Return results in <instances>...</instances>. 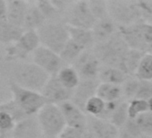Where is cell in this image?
Returning a JSON list of instances; mask_svg holds the SVG:
<instances>
[{
  "mask_svg": "<svg viewBox=\"0 0 152 138\" xmlns=\"http://www.w3.org/2000/svg\"><path fill=\"white\" fill-rule=\"evenodd\" d=\"M41 138H55V137H48V136H45V135H42Z\"/></svg>",
  "mask_w": 152,
  "mask_h": 138,
  "instance_id": "cell-42",
  "label": "cell"
},
{
  "mask_svg": "<svg viewBox=\"0 0 152 138\" xmlns=\"http://www.w3.org/2000/svg\"><path fill=\"white\" fill-rule=\"evenodd\" d=\"M47 23V20L39 8L35 6H29L23 29L25 31H38Z\"/></svg>",
  "mask_w": 152,
  "mask_h": 138,
  "instance_id": "cell-21",
  "label": "cell"
},
{
  "mask_svg": "<svg viewBox=\"0 0 152 138\" xmlns=\"http://www.w3.org/2000/svg\"><path fill=\"white\" fill-rule=\"evenodd\" d=\"M83 51H85V49L83 47L75 43L72 40H69L59 55L65 65H72Z\"/></svg>",
  "mask_w": 152,
  "mask_h": 138,
  "instance_id": "cell-26",
  "label": "cell"
},
{
  "mask_svg": "<svg viewBox=\"0 0 152 138\" xmlns=\"http://www.w3.org/2000/svg\"><path fill=\"white\" fill-rule=\"evenodd\" d=\"M107 3L109 15L118 26L143 23L138 1H109Z\"/></svg>",
  "mask_w": 152,
  "mask_h": 138,
  "instance_id": "cell-7",
  "label": "cell"
},
{
  "mask_svg": "<svg viewBox=\"0 0 152 138\" xmlns=\"http://www.w3.org/2000/svg\"><path fill=\"white\" fill-rule=\"evenodd\" d=\"M128 77L129 76H127L119 68L102 65L99 75V81L101 84H109L122 86Z\"/></svg>",
  "mask_w": 152,
  "mask_h": 138,
  "instance_id": "cell-19",
  "label": "cell"
},
{
  "mask_svg": "<svg viewBox=\"0 0 152 138\" xmlns=\"http://www.w3.org/2000/svg\"><path fill=\"white\" fill-rule=\"evenodd\" d=\"M42 134L48 137L57 138L65 128L66 124L58 105L47 103L37 114Z\"/></svg>",
  "mask_w": 152,
  "mask_h": 138,
  "instance_id": "cell-6",
  "label": "cell"
},
{
  "mask_svg": "<svg viewBox=\"0 0 152 138\" xmlns=\"http://www.w3.org/2000/svg\"><path fill=\"white\" fill-rule=\"evenodd\" d=\"M59 82L68 90L74 91L81 82V78L77 71L72 65H65L56 75Z\"/></svg>",
  "mask_w": 152,
  "mask_h": 138,
  "instance_id": "cell-23",
  "label": "cell"
},
{
  "mask_svg": "<svg viewBox=\"0 0 152 138\" xmlns=\"http://www.w3.org/2000/svg\"><path fill=\"white\" fill-rule=\"evenodd\" d=\"M13 83L22 88L41 92L50 76L33 62H16L10 71Z\"/></svg>",
  "mask_w": 152,
  "mask_h": 138,
  "instance_id": "cell-1",
  "label": "cell"
},
{
  "mask_svg": "<svg viewBox=\"0 0 152 138\" xmlns=\"http://www.w3.org/2000/svg\"><path fill=\"white\" fill-rule=\"evenodd\" d=\"M149 111L148 101L133 99L128 102V113L130 119H135L140 115Z\"/></svg>",
  "mask_w": 152,
  "mask_h": 138,
  "instance_id": "cell-32",
  "label": "cell"
},
{
  "mask_svg": "<svg viewBox=\"0 0 152 138\" xmlns=\"http://www.w3.org/2000/svg\"><path fill=\"white\" fill-rule=\"evenodd\" d=\"M72 66L77 71L81 80H99L102 64L91 49L83 51Z\"/></svg>",
  "mask_w": 152,
  "mask_h": 138,
  "instance_id": "cell-10",
  "label": "cell"
},
{
  "mask_svg": "<svg viewBox=\"0 0 152 138\" xmlns=\"http://www.w3.org/2000/svg\"><path fill=\"white\" fill-rule=\"evenodd\" d=\"M99 85V80H81L79 85L73 92L72 101L84 111L87 101L97 95Z\"/></svg>",
  "mask_w": 152,
  "mask_h": 138,
  "instance_id": "cell-14",
  "label": "cell"
},
{
  "mask_svg": "<svg viewBox=\"0 0 152 138\" xmlns=\"http://www.w3.org/2000/svg\"><path fill=\"white\" fill-rule=\"evenodd\" d=\"M97 96L103 100L105 102H113L121 101L124 93L121 85H115L109 84H101L97 90Z\"/></svg>",
  "mask_w": 152,
  "mask_h": 138,
  "instance_id": "cell-24",
  "label": "cell"
},
{
  "mask_svg": "<svg viewBox=\"0 0 152 138\" xmlns=\"http://www.w3.org/2000/svg\"><path fill=\"white\" fill-rule=\"evenodd\" d=\"M105 105L106 102L96 95L87 101L84 107V112L88 116L99 118L104 111Z\"/></svg>",
  "mask_w": 152,
  "mask_h": 138,
  "instance_id": "cell-30",
  "label": "cell"
},
{
  "mask_svg": "<svg viewBox=\"0 0 152 138\" xmlns=\"http://www.w3.org/2000/svg\"><path fill=\"white\" fill-rule=\"evenodd\" d=\"M68 30L70 40L83 47L85 50H91L94 48L96 42L91 30L75 28L72 26H68Z\"/></svg>",
  "mask_w": 152,
  "mask_h": 138,
  "instance_id": "cell-20",
  "label": "cell"
},
{
  "mask_svg": "<svg viewBox=\"0 0 152 138\" xmlns=\"http://www.w3.org/2000/svg\"><path fill=\"white\" fill-rule=\"evenodd\" d=\"M140 80L137 77H128L127 80L124 82V84L122 85L123 88V93L124 96L126 97L129 100H133L136 97L139 85H140Z\"/></svg>",
  "mask_w": 152,
  "mask_h": 138,
  "instance_id": "cell-35",
  "label": "cell"
},
{
  "mask_svg": "<svg viewBox=\"0 0 152 138\" xmlns=\"http://www.w3.org/2000/svg\"><path fill=\"white\" fill-rule=\"evenodd\" d=\"M135 99L148 101L152 99V81H140Z\"/></svg>",
  "mask_w": 152,
  "mask_h": 138,
  "instance_id": "cell-36",
  "label": "cell"
},
{
  "mask_svg": "<svg viewBox=\"0 0 152 138\" xmlns=\"http://www.w3.org/2000/svg\"><path fill=\"white\" fill-rule=\"evenodd\" d=\"M0 138H6V134H5V131L0 129Z\"/></svg>",
  "mask_w": 152,
  "mask_h": 138,
  "instance_id": "cell-41",
  "label": "cell"
},
{
  "mask_svg": "<svg viewBox=\"0 0 152 138\" xmlns=\"http://www.w3.org/2000/svg\"><path fill=\"white\" fill-rule=\"evenodd\" d=\"M129 49L120 33L117 32L108 40L96 44L92 51L102 65L116 67L122 70L124 57Z\"/></svg>",
  "mask_w": 152,
  "mask_h": 138,
  "instance_id": "cell-3",
  "label": "cell"
},
{
  "mask_svg": "<svg viewBox=\"0 0 152 138\" xmlns=\"http://www.w3.org/2000/svg\"><path fill=\"white\" fill-rule=\"evenodd\" d=\"M32 61L50 76H56L66 65L59 54L41 45L32 53Z\"/></svg>",
  "mask_w": 152,
  "mask_h": 138,
  "instance_id": "cell-9",
  "label": "cell"
},
{
  "mask_svg": "<svg viewBox=\"0 0 152 138\" xmlns=\"http://www.w3.org/2000/svg\"><path fill=\"white\" fill-rule=\"evenodd\" d=\"M73 92L65 88L57 79L56 76H50L48 82L43 88L41 94L48 103L59 105L63 102L72 101Z\"/></svg>",
  "mask_w": 152,
  "mask_h": 138,
  "instance_id": "cell-11",
  "label": "cell"
},
{
  "mask_svg": "<svg viewBox=\"0 0 152 138\" xmlns=\"http://www.w3.org/2000/svg\"><path fill=\"white\" fill-rule=\"evenodd\" d=\"M118 24L110 16L97 20L91 29L96 44L105 42L114 37L118 32Z\"/></svg>",
  "mask_w": 152,
  "mask_h": 138,
  "instance_id": "cell-16",
  "label": "cell"
},
{
  "mask_svg": "<svg viewBox=\"0 0 152 138\" xmlns=\"http://www.w3.org/2000/svg\"><path fill=\"white\" fill-rule=\"evenodd\" d=\"M128 120H129L128 102L125 101H122L118 104L117 108L115 109L109 121L120 129L125 125V123Z\"/></svg>",
  "mask_w": 152,
  "mask_h": 138,
  "instance_id": "cell-28",
  "label": "cell"
},
{
  "mask_svg": "<svg viewBox=\"0 0 152 138\" xmlns=\"http://www.w3.org/2000/svg\"><path fill=\"white\" fill-rule=\"evenodd\" d=\"M42 132L36 116L17 121L12 130L11 138H41Z\"/></svg>",
  "mask_w": 152,
  "mask_h": 138,
  "instance_id": "cell-13",
  "label": "cell"
},
{
  "mask_svg": "<svg viewBox=\"0 0 152 138\" xmlns=\"http://www.w3.org/2000/svg\"><path fill=\"white\" fill-rule=\"evenodd\" d=\"M58 106L63 113L66 126L83 131L87 130L88 115L81 108L74 104L72 101L63 102Z\"/></svg>",
  "mask_w": 152,
  "mask_h": 138,
  "instance_id": "cell-12",
  "label": "cell"
},
{
  "mask_svg": "<svg viewBox=\"0 0 152 138\" xmlns=\"http://www.w3.org/2000/svg\"><path fill=\"white\" fill-rule=\"evenodd\" d=\"M36 5L45 16L47 22L62 21L61 16H63V15L56 9L52 1H38Z\"/></svg>",
  "mask_w": 152,
  "mask_h": 138,
  "instance_id": "cell-29",
  "label": "cell"
},
{
  "mask_svg": "<svg viewBox=\"0 0 152 138\" xmlns=\"http://www.w3.org/2000/svg\"><path fill=\"white\" fill-rule=\"evenodd\" d=\"M85 131L73 128L70 126H65V128L61 132L57 138H83Z\"/></svg>",
  "mask_w": 152,
  "mask_h": 138,
  "instance_id": "cell-38",
  "label": "cell"
},
{
  "mask_svg": "<svg viewBox=\"0 0 152 138\" xmlns=\"http://www.w3.org/2000/svg\"><path fill=\"white\" fill-rule=\"evenodd\" d=\"M118 32L129 48L152 54V24L143 22L129 26H119Z\"/></svg>",
  "mask_w": 152,
  "mask_h": 138,
  "instance_id": "cell-4",
  "label": "cell"
},
{
  "mask_svg": "<svg viewBox=\"0 0 152 138\" xmlns=\"http://www.w3.org/2000/svg\"><path fill=\"white\" fill-rule=\"evenodd\" d=\"M41 46L60 54L70 40L68 25L64 21L47 22L38 31Z\"/></svg>",
  "mask_w": 152,
  "mask_h": 138,
  "instance_id": "cell-5",
  "label": "cell"
},
{
  "mask_svg": "<svg viewBox=\"0 0 152 138\" xmlns=\"http://www.w3.org/2000/svg\"><path fill=\"white\" fill-rule=\"evenodd\" d=\"M135 77L140 81H152V54H145L142 57L137 71Z\"/></svg>",
  "mask_w": 152,
  "mask_h": 138,
  "instance_id": "cell-27",
  "label": "cell"
},
{
  "mask_svg": "<svg viewBox=\"0 0 152 138\" xmlns=\"http://www.w3.org/2000/svg\"><path fill=\"white\" fill-rule=\"evenodd\" d=\"M28 7V4L24 1H21V0L7 1V12L6 20L16 27L23 28Z\"/></svg>",
  "mask_w": 152,
  "mask_h": 138,
  "instance_id": "cell-17",
  "label": "cell"
},
{
  "mask_svg": "<svg viewBox=\"0 0 152 138\" xmlns=\"http://www.w3.org/2000/svg\"><path fill=\"white\" fill-rule=\"evenodd\" d=\"M145 53L143 52L130 48L124 57L122 70L129 76H135V73Z\"/></svg>",
  "mask_w": 152,
  "mask_h": 138,
  "instance_id": "cell-25",
  "label": "cell"
},
{
  "mask_svg": "<svg viewBox=\"0 0 152 138\" xmlns=\"http://www.w3.org/2000/svg\"><path fill=\"white\" fill-rule=\"evenodd\" d=\"M10 88L14 94L13 105L20 120L34 115L37 116L39 111L48 103L41 92L22 88L13 82L10 83Z\"/></svg>",
  "mask_w": 152,
  "mask_h": 138,
  "instance_id": "cell-2",
  "label": "cell"
},
{
  "mask_svg": "<svg viewBox=\"0 0 152 138\" xmlns=\"http://www.w3.org/2000/svg\"><path fill=\"white\" fill-rule=\"evenodd\" d=\"M134 120L144 138H152V111L145 112Z\"/></svg>",
  "mask_w": 152,
  "mask_h": 138,
  "instance_id": "cell-31",
  "label": "cell"
},
{
  "mask_svg": "<svg viewBox=\"0 0 152 138\" xmlns=\"http://www.w3.org/2000/svg\"><path fill=\"white\" fill-rule=\"evenodd\" d=\"M96 22L88 1L72 2L64 15V23L75 28L91 30Z\"/></svg>",
  "mask_w": 152,
  "mask_h": 138,
  "instance_id": "cell-8",
  "label": "cell"
},
{
  "mask_svg": "<svg viewBox=\"0 0 152 138\" xmlns=\"http://www.w3.org/2000/svg\"><path fill=\"white\" fill-rule=\"evenodd\" d=\"M87 129L98 138H119V128L108 120L88 116Z\"/></svg>",
  "mask_w": 152,
  "mask_h": 138,
  "instance_id": "cell-15",
  "label": "cell"
},
{
  "mask_svg": "<svg viewBox=\"0 0 152 138\" xmlns=\"http://www.w3.org/2000/svg\"><path fill=\"white\" fill-rule=\"evenodd\" d=\"M119 138H144L134 119H130L119 129Z\"/></svg>",
  "mask_w": 152,
  "mask_h": 138,
  "instance_id": "cell-33",
  "label": "cell"
},
{
  "mask_svg": "<svg viewBox=\"0 0 152 138\" xmlns=\"http://www.w3.org/2000/svg\"><path fill=\"white\" fill-rule=\"evenodd\" d=\"M14 117L7 111H0V129L3 131L14 128Z\"/></svg>",
  "mask_w": 152,
  "mask_h": 138,
  "instance_id": "cell-37",
  "label": "cell"
},
{
  "mask_svg": "<svg viewBox=\"0 0 152 138\" xmlns=\"http://www.w3.org/2000/svg\"><path fill=\"white\" fill-rule=\"evenodd\" d=\"M7 1L0 0V20L7 19Z\"/></svg>",
  "mask_w": 152,
  "mask_h": 138,
  "instance_id": "cell-39",
  "label": "cell"
},
{
  "mask_svg": "<svg viewBox=\"0 0 152 138\" xmlns=\"http://www.w3.org/2000/svg\"><path fill=\"white\" fill-rule=\"evenodd\" d=\"M88 4L96 20H100L110 16L107 2L100 1V0H99V1L94 0V1H88Z\"/></svg>",
  "mask_w": 152,
  "mask_h": 138,
  "instance_id": "cell-34",
  "label": "cell"
},
{
  "mask_svg": "<svg viewBox=\"0 0 152 138\" xmlns=\"http://www.w3.org/2000/svg\"><path fill=\"white\" fill-rule=\"evenodd\" d=\"M40 45L37 31H25L15 43V48L18 54L27 56L30 53L32 54Z\"/></svg>",
  "mask_w": 152,
  "mask_h": 138,
  "instance_id": "cell-18",
  "label": "cell"
},
{
  "mask_svg": "<svg viewBox=\"0 0 152 138\" xmlns=\"http://www.w3.org/2000/svg\"><path fill=\"white\" fill-rule=\"evenodd\" d=\"M83 138H98L92 132H91L90 130H86L84 134H83Z\"/></svg>",
  "mask_w": 152,
  "mask_h": 138,
  "instance_id": "cell-40",
  "label": "cell"
},
{
  "mask_svg": "<svg viewBox=\"0 0 152 138\" xmlns=\"http://www.w3.org/2000/svg\"><path fill=\"white\" fill-rule=\"evenodd\" d=\"M24 30L16 27L7 20H0V43L17 42Z\"/></svg>",
  "mask_w": 152,
  "mask_h": 138,
  "instance_id": "cell-22",
  "label": "cell"
}]
</instances>
